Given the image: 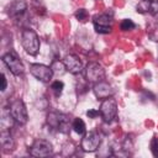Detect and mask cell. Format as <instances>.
Returning <instances> with one entry per match:
<instances>
[{"label":"cell","mask_w":158,"mask_h":158,"mask_svg":"<svg viewBox=\"0 0 158 158\" xmlns=\"http://www.w3.org/2000/svg\"><path fill=\"white\" fill-rule=\"evenodd\" d=\"M21 43L23 49L30 54V56H36L40 51V40L38 36L35 31L26 28L22 31L21 35Z\"/></svg>","instance_id":"6da1fadb"},{"label":"cell","mask_w":158,"mask_h":158,"mask_svg":"<svg viewBox=\"0 0 158 158\" xmlns=\"http://www.w3.org/2000/svg\"><path fill=\"white\" fill-rule=\"evenodd\" d=\"M47 122L52 128H56L57 131L62 133H68L69 128L72 127L73 122L70 123L69 116L60 112H51L47 116Z\"/></svg>","instance_id":"7a4b0ae2"},{"label":"cell","mask_w":158,"mask_h":158,"mask_svg":"<svg viewBox=\"0 0 158 158\" xmlns=\"http://www.w3.org/2000/svg\"><path fill=\"white\" fill-rule=\"evenodd\" d=\"M85 78L89 83L96 84L99 81H102L105 78V69L102 68L101 64L96 62H91L86 65L85 69Z\"/></svg>","instance_id":"3957f363"},{"label":"cell","mask_w":158,"mask_h":158,"mask_svg":"<svg viewBox=\"0 0 158 158\" xmlns=\"http://www.w3.org/2000/svg\"><path fill=\"white\" fill-rule=\"evenodd\" d=\"M2 62H4V64L7 67V69H9L14 75H21V74L23 73V70H25L21 59H20L14 52L5 53V54L2 56Z\"/></svg>","instance_id":"277c9868"},{"label":"cell","mask_w":158,"mask_h":158,"mask_svg":"<svg viewBox=\"0 0 158 158\" xmlns=\"http://www.w3.org/2000/svg\"><path fill=\"white\" fill-rule=\"evenodd\" d=\"M10 112L12 115V117L15 118V121L20 125H25L28 120V115H27V109L23 104V101L21 99H17L15 101L11 102L10 105Z\"/></svg>","instance_id":"5b68a950"},{"label":"cell","mask_w":158,"mask_h":158,"mask_svg":"<svg viewBox=\"0 0 158 158\" xmlns=\"http://www.w3.org/2000/svg\"><path fill=\"white\" fill-rule=\"evenodd\" d=\"M100 115L102 116L104 121H106V122H110L116 117L117 104H116V100L112 99V96L104 99V101L100 105Z\"/></svg>","instance_id":"8992f818"},{"label":"cell","mask_w":158,"mask_h":158,"mask_svg":"<svg viewBox=\"0 0 158 158\" xmlns=\"http://www.w3.org/2000/svg\"><path fill=\"white\" fill-rule=\"evenodd\" d=\"M30 72L31 74L38 79L40 81H43V83H48L51 81V79L53 78V70L51 69V67L48 65H44V64H40V63H35V64H31L30 67Z\"/></svg>","instance_id":"52a82bcc"},{"label":"cell","mask_w":158,"mask_h":158,"mask_svg":"<svg viewBox=\"0 0 158 158\" xmlns=\"http://www.w3.org/2000/svg\"><path fill=\"white\" fill-rule=\"evenodd\" d=\"M52 151H53V147L48 141L36 139L30 148V154L33 157L42 158V157H47V156L52 154Z\"/></svg>","instance_id":"ba28073f"},{"label":"cell","mask_w":158,"mask_h":158,"mask_svg":"<svg viewBox=\"0 0 158 158\" xmlns=\"http://www.w3.org/2000/svg\"><path fill=\"white\" fill-rule=\"evenodd\" d=\"M101 143V136L96 131H91L81 139V149L84 152H95Z\"/></svg>","instance_id":"9c48e42d"},{"label":"cell","mask_w":158,"mask_h":158,"mask_svg":"<svg viewBox=\"0 0 158 158\" xmlns=\"http://www.w3.org/2000/svg\"><path fill=\"white\" fill-rule=\"evenodd\" d=\"M111 17L106 14H101V15H96L94 16L93 19V25H94V28L98 33H101V35H106V33H110L111 30H112V26H111Z\"/></svg>","instance_id":"30bf717a"},{"label":"cell","mask_w":158,"mask_h":158,"mask_svg":"<svg viewBox=\"0 0 158 158\" xmlns=\"http://www.w3.org/2000/svg\"><path fill=\"white\" fill-rule=\"evenodd\" d=\"M65 68L69 73L72 74H79L83 70V63L80 60V58L75 54H67L63 59Z\"/></svg>","instance_id":"8fae6325"},{"label":"cell","mask_w":158,"mask_h":158,"mask_svg":"<svg viewBox=\"0 0 158 158\" xmlns=\"http://www.w3.org/2000/svg\"><path fill=\"white\" fill-rule=\"evenodd\" d=\"M93 91L95 94V96L98 99H107V98H111L114 95V89L112 86L106 83V81H99L96 84H94L93 86Z\"/></svg>","instance_id":"7c38bea8"},{"label":"cell","mask_w":158,"mask_h":158,"mask_svg":"<svg viewBox=\"0 0 158 158\" xmlns=\"http://www.w3.org/2000/svg\"><path fill=\"white\" fill-rule=\"evenodd\" d=\"M26 9H27V6H26V2L23 0H15L9 6V15L12 17L21 16L26 11Z\"/></svg>","instance_id":"4fadbf2b"},{"label":"cell","mask_w":158,"mask_h":158,"mask_svg":"<svg viewBox=\"0 0 158 158\" xmlns=\"http://www.w3.org/2000/svg\"><path fill=\"white\" fill-rule=\"evenodd\" d=\"M0 144L4 148V151H11V149H14L15 142H14V138H12V136H11V133H10L9 130H1V133H0Z\"/></svg>","instance_id":"5bb4252c"},{"label":"cell","mask_w":158,"mask_h":158,"mask_svg":"<svg viewBox=\"0 0 158 158\" xmlns=\"http://www.w3.org/2000/svg\"><path fill=\"white\" fill-rule=\"evenodd\" d=\"M14 122H15V118L12 117V115L10 112V109L9 110H4L1 112V118H0L1 128L2 130H10L14 126Z\"/></svg>","instance_id":"9a60e30c"},{"label":"cell","mask_w":158,"mask_h":158,"mask_svg":"<svg viewBox=\"0 0 158 158\" xmlns=\"http://www.w3.org/2000/svg\"><path fill=\"white\" fill-rule=\"evenodd\" d=\"M72 128L78 133V135H85L86 132V127H85V123L81 118L77 117L73 120V125H72Z\"/></svg>","instance_id":"2e32d148"},{"label":"cell","mask_w":158,"mask_h":158,"mask_svg":"<svg viewBox=\"0 0 158 158\" xmlns=\"http://www.w3.org/2000/svg\"><path fill=\"white\" fill-rule=\"evenodd\" d=\"M51 69L53 70V74H56V75H63L67 72L64 62H59V60H54L51 64Z\"/></svg>","instance_id":"e0dca14e"},{"label":"cell","mask_w":158,"mask_h":158,"mask_svg":"<svg viewBox=\"0 0 158 158\" xmlns=\"http://www.w3.org/2000/svg\"><path fill=\"white\" fill-rule=\"evenodd\" d=\"M152 4H153V2H149L148 0H142V1L137 5V11L141 12V14L151 12V11H152Z\"/></svg>","instance_id":"ac0fdd59"},{"label":"cell","mask_w":158,"mask_h":158,"mask_svg":"<svg viewBox=\"0 0 158 158\" xmlns=\"http://www.w3.org/2000/svg\"><path fill=\"white\" fill-rule=\"evenodd\" d=\"M63 88H64V84H63L62 80H56V81H53L52 85H51V89L53 90V93H54L56 96H59V95L62 94Z\"/></svg>","instance_id":"d6986e66"},{"label":"cell","mask_w":158,"mask_h":158,"mask_svg":"<svg viewBox=\"0 0 158 158\" xmlns=\"http://www.w3.org/2000/svg\"><path fill=\"white\" fill-rule=\"evenodd\" d=\"M121 30L122 31H130V30H133L135 27H136V25H135V22L132 21V20H130V19H125L122 22H121Z\"/></svg>","instance_id":"ffe728a7"},{"label":"cell","mask_w":158,"mask_h":158,"mask_svg":"<svg viewBox=\"0 0 158 158\" xmlns=\"http://www.w3.org/2000/svg\"><path fill=\"white\" fill-rule=\"evenodd\" d=\"M88 11L85 10V9H79V10H77L75 11V14H74V16L77 17V20H79V21H85L86 20V17H88Z\"/></svg>","instance_id":"44dd1931"},{"label":"cell","mask_w":158,"mask_h":158,"mask_svg":"<svg viewBox=\"0 0 158 158\" xmlns=\"http://www.w3.org/2000/svg\"><path fill=\"white\" fill-rule=\"evenodd\" d=\"M151 149L154 157H158V138L153 137L152 142H151Z\"/></svg>","instance_id":"7402d4cb"},{"label":"cell","mask_w":158,"mask_h":158,"mask_svg":"<svg viewBox=\"0 0 158 158\" xmlns=\"http://www.w3.org/2000/svg\"><path fill=\"white\" fill-rule=\"evenodd\" d=\"M6 85H7L6 77H5V74L2 73V74H1V88H0V90H1V91H4V90L6 89Z\"/></svg>","instance_id":"603a6c76"},{"label":"cell","mask_w":158,"mask_h":158,"mask_svg":"<svg viewBox=\"0 0 158 158\" xmlns=\"http://www.w3.org/2000/svg\"><path fill=\"white\" fill-rule=\"evenodd\" d=\"M99 112H100V111H96V110L91 109V110H89V111L86 112V115H88L89 117H95L96 115H99Z\"/></svg>","instance_id":"cb8c5ba5"},{"label":"cell","mask_w":158,"mask_h":158,"mask_svg":"<svg viewBox=\"0 0 158 158\" xmlns=\"http://www.w3.org/2000/svg\"><path fill=\"white\" fill-rule=\"evenodd\" d=\"M149 2H158V0H148Z\"/></svg>","instance_id":"d4e9b609"}]
</instances>
